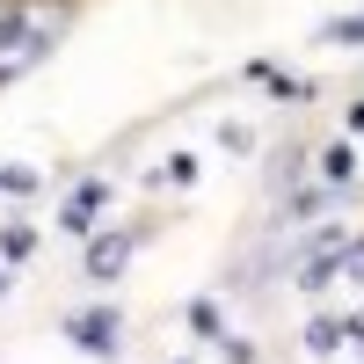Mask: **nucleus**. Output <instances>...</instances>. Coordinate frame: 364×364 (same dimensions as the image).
<instances>
[{"label":"nucleus","instance_id":"nucleus-5","mask_svg":"<svg viewBox=\"0 0 364 364\" xmlns=\"http://www.w3.org/2000/svg\"><path fill=\"white\" fill-rule=\"evenodd\" d=\"M336 277L364 284V240H343V262H336Z\"/></svg>","mask_w":364,"mask_h":364},{"label":"nucleus","instance_id":"nucleus-6","mask_svg":"<svg viewBox=\"0 0 364 364\" xmlns=\"http://www.w3.org/2000/svg\"><path fill=\"white\" fill-rule=\"evenodd\" d=\"M321 168L336 175V182H350V175H357V161H350V146H328V154H321Z\"/></svg>","mask_w":364,"mask_h":364},{"label":"nucleus","instance_id":"nucleus-2","mask_svg":"<svg viewBox=\"0 0 364 364\" xmlns=\"http://www.w3.org/2000/svg\"><path fill=\"white\" fill-rule=\"evenodd\" d=\"M73 336H80V350H102V357H109L124 328H117V314H80V321H73Z\"/></svg>","mask_w":364,"mask_h":364},{"label":"nucleus","instance_id":"nucleus-7","mask_svg":"<svg viewBox=\"0 0 364 364\" xmlns=\"http://www.w3.org/2000/svg\"><path fill=\"white\" fill-rule=\"evenodd\" d=\"M306 343H314V350H336V343H343V321H314Z\"/></svg>","mask_w":364,"mask_h":364},{"label":"nucleus","instance_id":"nucleus-1","mask_svg":"<svg viewBox=\"0 0 364 364\" xmlns=\"http://www.w3.org/2000/svg\"><path fill=\"white\" fill-rule=\"evenodd\" d=\"M58 29H66V8H51V0H15V8H0V80L37 66V58L58 44Z\"/></svg>","mask_w":364,"mask_h":364},{"label":"nucleus","instance_id":"nucleus-8","mask_svg":"<svg viewBox=\"0 0 364 364\" xmlns=\"http://www.w3.org/2000/svg\"><path fill=\"white\" fill-rule=\"evenodd\" d=\"M328 37H336V44H364V15L357 22H328Z\"/></svg>","mask_w":364,"mask_h":364},{"label":"nucleus","instance_id":"nucleus-4","mask_svg":"<svg viewBox=\"0 0 364 364\" xmlns=\"http://www.w3.org/2000/svg\"><path fill=\"white\" fill-rule=\"evenodd\" d=\"M95 204H102V182H87V190L66 204V226H73V233H87V226H95Z\"/></svg>","mask_w":364,"mask_h":364},{"label":"nucleus","instance_id":"nucleus-9","mask_svg":"<svg viewBox=\"0 0 364 364\" xmlns=\"http://www.w3.org/2000/svg\"><path fill=\"white\" fill-rule=\"evenodd\" d=\"M0 284H8V277H0Z\"/></svg>","mask_w":364,"mask_h":364},{"label":"nucleus","instance_id":"nucleus-3","mask_svg":"<svg viewBox=\"0 0 364 364\" xmlns=\"http://www.w3.org/2000/svg\"><path fill=\"white\" fill-rule=\"evenodd\" d=\"M124 255H132V240H124V233H117V240H95L87 269H95V277H117V269H124Z\"/></svg>","mask_w":364,"mask_h":364}]
</instances>
